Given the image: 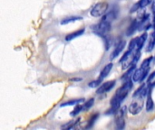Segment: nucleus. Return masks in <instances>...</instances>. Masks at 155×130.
Returning <instances> with one entry per match:
<instances>
[{"label":"nucleus","mask_w":155,"mask_h":130,"mask_svg":"<svg viewBox=\"0 0 155 130\" xmlns=\"http://www.w3.org/2000/svg\"><path fill=\"white\" fill-rule=\"evenodd\" d=\"M135 70H136V65L131 66V67L126 71V72L124 73V75L122 76L121 80H122L124 82H125V81H129V80H133V76H134V73Z\"/></svg>","instance_id":"obj_9"},{"label":"nucleus","mask_w":155,"mask_h":130,"mask_svg":"<svg viewBox=\"0 0 155 130\" xmlns=\"http://www.w3.org/2000/svg\"><path fill=\"white\" fill-rule=\"evenodd\" d=\"M151 91H152V90L149 91V93H148V95H147V99H146L145 109H146L147 112H151V111H153V109H154V102H153V100Z\"/></svg>","instance_id":"obj_13"},{"label":"nucleus","mask_w":155,"mask_h":130,"mask_svg":"<svg viewBox=\"0 0 155 130\" xmlns=\"http://www.w3.org/2000/svg\"><path fill=\"white\" fill-rule=\"evenodd\" d=\"M69 81H73V82H78V81H82L83 79L82 78H71Z\"/></svg>","instance_id":"obj_31"},{"label":"nucleus","mask_w":155,"mask_h":130,"mask_svg":"<svg viewBox=\"0 0 155 130\" xmlns=\"http://www.w3.org/2000/svg\"><path fill=\"white\" fill-rule=\"evenodd\" d=\"M125 46H126V42H125L124 40H121V41L116 44L114 50L113 52L111 53L110 59H111V60H114L115 58H117V57L120 55V53L124 50Z\"/></svg>","instance_id":"obj_8"},{"label":"nucleus","mask_w":155,"mask_h":130,"mask_svg":"<svg viewBox=\"0 0 155 130\" xmlns=\"http://www.w3.org/2000/svg\"><path fill=\"white\" fill-rule=\"evenodd\" d=\"M94 101H95V100H94V98H92V99L88 100L87 101H85L84 104L83 105V111H88V110L94 106Z\"/></svg>","instance_id":"obj_21"},{"label":"nucleus","mask_w":155,"mask_h":130,"mask_svg":"<svg viewBox=\"0 0 155 130\" xmlns=\"http://www.w3.org/2000/svg\"><path fill=\"white\" fill-rule=\"evenodd\" d=\"M109 9V4L105 1L96 3L91 9L90 14L93 17H101L104 16Z\"/></svg>","instance_id":"obj_3"},{"label":"nucleus","mask_w":155,"mask_h":130,"mask_svg":"<svg viewBox=\"0 0 155 130\" xmlns=\"http://www.w3.org/2000/svg\"><path fill=\"white\" fill-rule=\"evenodd\" d=\"M133 52H134V51H131V50H128L127 52H124V56L121 58V60H120V63H123L124 62H125L132 54H133Z\"/></svg>","instance_id":"obj_28"},{"label":"nucleus","mask_w":155,"mask_h":130,"mask_svg":"<svg viewBox=\"0 0 155 130\" xmlns=\"http://www.w3.org/2000/svg\"><path fill=\"white\" fill-rule=\"evenodd\" d=\"M84 32H85V29L84 28H82V29H79L77 31H74V33H69V34H67L65 36V41L70 42V41H72V40H74V39H75V38H77V37H79L81 35H83L84 33Z\"/></svg>","instance_id":"obj_12"},{"label":"nucleus","mask_w":155,"mask_h":130,"mask_svg":"<svg viewBox=\"0 0 155 130\" xmlns=\"http://www.w3.org/2000/svg\"><path fill=\"white\" fill-rule=\"evenodd\" d=\"M148 38V33L146 32H144L140 37H138V42H137V46H136V50L137 51H141L142 48L144 46L145 42Z\"/></svg>","instance_id":"obj_15"},{"label":"nucleus","mask_w":155,"mask_h":130,"mask_svg":"<svg viewBox=\"0 0 155 130\" xmlns=\"http://www.w3.org/2000/svg\"><path fill=\"white\" fill-rule=\"evenodd\" d=\"M81 111H83V105H76V106L74 107V109H73V111L70 112V116H71L72 118H74V117L79 115V113H80Z\"/></svg>","instance_id":"obj_23"},{"label":"nucleus","mask_w":155,"mask_h":130,"mask_svg":"<svg viewBox=\"0 0 155 130\" xmlns=\"http://www.w3.org/2000/svg\"><path fill=\"white\" fill-rule=\"evenodd\" d=\"M98 117H99L98 114H94V115H92L91 119H89V121H88V123H87L86 128H93V126L94 125V123H95V121L97 120Z\"/></svg>","instance_id":"obj_25"},{"label":"nucleus","mask_w":155,"mask_h":130,"mask_svg":"<svg viewBox=\"0 0 155 130\" xmlns=\"http://www.w3.org/2000/svg\"><path fill=\"white\" fill-rule=\"evenodd\" d=\"M104 42V45H105V51H108L111 47V43H112V38L110 35H104L103 37Z\"/></svg>","instance_id":"obj_24"},{"label":"nucleus","mask_w":155,"mask_h":130,"mask_svg":"<svg viewBox=\"0 0 155 130\" xmlns=\"http://www.w3.org/2000/svg\"><path fill=\"white\" fill-rule=\"evenodd\" d=\"M153 23H155V15H154V18H153Z\"/></svg>","instance_id":"obj_33"},{"label":"nucleus","mask_w":155,"mask_h":130,"mask_svg":"<svg viewBox=\"0 0 155 130\" xmlns=\"http://www.w3.org/2000/svg\"><path fill=\"white\" fill-rule=\"evenodd\" d=\"M137 42H138V37L136 38H133L129 43V47H128V50H131V51H134L136 50V46H137Z\"/></svg>","instance_id":"obj_26"},{"label":"nucleus","mask_w":155,"mask_h":130,"mask_svg":"<svg viewBox=\"0 0 155 130\" xmlns=\"http://www.w3.org/2000/svg\"><path fill=\"white\" fill-rule=\"evenodd\" d=\"M152 10H153V13L155 15V1L153 3V6H152Z\"/></svg>","instance_id":"obj_32"},{"label":"nucleus","mask_w":155,"mask_h":130,"mask_svg":"<svg viewBox=\"0 0 155 130\" xmlns=\"http://www.w3.org/2000/svg\"><path fill=\"white\" fill-rule=\"evenodd\" d=\"M127 112V107L124 106L119 109L115 114V126L117 129H124L125 128V116Z\"/></svg>","instance_id":"obj_4"},{"label":"nucleus","mask_w":155,"mask_h":130,"mask_svg":"<svg viewBox=\"0 0 155 130\" xmlns=\"http://www.w3.org/2000/svg\"><path fill=\"white\" fill-rule=\"evenodd\" d=\"M85 101V100L84 98H81V99H75V100H67V101H64L63 103H61L60 107L61 108H64V107H69V106H75L76 104H79L81 102H84Z\"/></svg>","instance_id":"obj_16"},{"label":"nucleus","mask_w":155,"mask_h":130,"mask_svg":"<svg viewBox=\"0 0 155 130\" xmlns=\"http://www.w3.org/2000/svg\"><path fill=\"white\" fill-rule=\"evenodd\" d=\"M103 78H101V77H98V79L97 80H94V81H91V82H89V84H88V86L90 87V88H92V89H94V88H98L101 84H102V81H103Z\"/></svg>","instance_id":"obj_22"},{"label":"nucleus","mask_w":155,"mask_h":130,"mask_svg":"<svg viewBox=\"0 0 155 130\" xmlns=\"http://www.w3.org/2000/svg\"><path fill=\"white\" fill-rule=\"evenodd\" d=\"M81 121V118H78V119H76L75 120H71V121H69L68 123H66V124H64V125H63L62 127H61V128L62 129H74V128H75V127L78 125V123Z\"/></svg>","instance_id":"obj_18"},{"label":"nucleus","mask_w":155,"mask_h":130,"mask_svg":"<svg viewBox=\"0 0 155 130\" xmlns=\"http://www.w3.org/2000/svg\"><path fill=\"white\" fill-rule=\"evenodd\" d=\"M115 84H116V81H106L103 84H101L98 89L96 90V94L98 95H101V94H104L106 92H109L110 90H112L114 87H115Z\"/></svg>","instance_id":"obj_7"},{"label":"nucleus","mask_w":155,"mask_h":130,"mask_svg":"<svg viewBox=\"0 0 155 130\" xmlns=\"http://www.w3.org/2000/svg\"><path fill=\"white\" fill-rule=\"evenodd\" d=\"M133 87H134V81L129 80V81H125L124 83V85L117 90L115 95L112 98L111 102H110L111 108H114L116 110H119V109L121 108L122 102L128 96V94L132 90Z\"/></svg>","instance_id":"obj_1"},{"label":"nucleus","mask_w":155,"mask_h":130,"mask_svg":"<svg viewBox=\"0 0 155 130\" xmlns=\"http://www.w3.org/2000/svg\"><path fill=\"white\" fill-rule=\"evenodd\" d=\"M149 71L150 69H143L142 67H140L139 69H136L133 76L134 82H143L148 77Z\"/></svg>","instance_id":"obj_6"},{"label":"nucleus","mask_w":155,"mask_h":130,"mask_svg":"<svg viewBox=\"0 0 155 130\" xmlns=\"http://www.w3.org/2000/svg\"><path fill=\"white\" fill-rule=\"evenodd\" d=\"M154 79H155V71H153V72H152V73L149 75V77L147 78V83H148V84H150L152 81H154Z\"/></svg>","instance_id":"obj_30"},{"label":"nucleus","mask_w":155,"mask_h":130,"mask_svg":"<svg viewBox=\"0 0 155 130\" xmlns=\"http://www.w3.org/2000/svg\"><path fill=\"white\" fill-rule=\"evenodd\" d=\"M137 30H139V20H138V19H135V20H134V21L131 23L130 26L128 27V29H127V31H126V35H127V36H131V35H133Z\"/></svg>","instance_id":"obj_10"},{"label":"nucleus","mask_w":155,"mask_h":130,"mask_svg":"<svg viewBox=\"0 0 155 130\" xmlns=\"http://www.w3.org/2000/svg\"><path fill=\"white\" fill-rule=\"evenodd\" d=\"M113 67H114V64H113L112 62H110V63L106 64V65L104 67V69L101 71L99 77H101V78H103V79L106 78V77L110 74V72H111V71H112Z\"/></svg>","instance_id":"obj_17"},{"label":"nucleus","mask_w":155,"mask_h":130,"mask_svg":"<svg viewBox=\"0 0 155 130\" xmlns=\"http://www.w3.org/2000/svg\"><path fill=\"white\" fill-rule=\"evenodd\" d=\"M91 28H92V31L95 34H97L98 36L103 38L104 35H106L111 31L112 24H111V22L102 19L98 24L93 25Z\"/></svg>","instance_id":"obj_2"},{"label":"nucleus","mask_w":155,"mask_h":130,"mask_svg":"<svg viewBox=\"0 0 155 130\" xmlns=\"http://www.w3.org/2000/svg\"><path fill=\"white\" fill-rule=\"evenodd\" d=\"M143 99L144 98H143V97H138V99L136 100H134V102H132L130 104L128 110L132 115H138L139 113H141V111L143 109V105H144Z\"/></svg>","instance_id":"obj_5"},{"label":"nucleus","mask_w":155,"mask_h":130,"mask_svg":"<svg viewBox=\"0 0 155 130\" xmlns=\"http://www.w3.org/2000/svg\"><path fill=\"white\" fill-rule=\"evenodd\" d=\"M141 8H140V5H139V3L137 2V3H135L133 6H132V8L130 9V13L131 14H133V13H134V12H137L138 10H140Z\"/></svg>","instance_id":"obj_29"},{"label":"nucleus","mask_w":155,"mask_h":130,"mask_svg":"<svg viewBox=\"0 0 155 130\" xmlns=\"http://www.w3.org/2000/svg\"><path fill=\"white\" fill-rule=\"evenodd\" d=\"M152 2H153V0H140L138 3H139L140 8H141V9H144V8H145L146 6H148Z\"/></svg>","instance_id":"obj_27"},{"label":"nucleus","mask_w":155,"mask_h":130,"mask_svg":"<svg viewBox=\"0 0 155 130\" xmlns=\"http://www.w3.org/2000/svg\"><path fill=\"white\" fill-rule=\"evenodd\" d=\"M80 20H83V17L82 16H80V15H71V16H67L64 19H63L60 22V24L62 25H64V24H71V23H74V22L80 21Z\"/></svg>","instance_id":"obj_14"},{"label":"nucleus","mask_w":155,"mask_h":130,"mask_svg":"<svg viewBox=\"0 0 155 130\" xmlns=\"http://www.w3.org/2000/svg\"><path fill=\"white\" fill-rule=\"evenodd\" d=\"M155 47V31H153L151 34V37H150V40H149V43L147 44V47H146V52H151Z\"/></svg>","instance_id":"obj_19"},{"label":"nucleus","mask_w":155,"mask_h":130,"mask_svg":"<svg viewBox=\"0 0 155 130\" xmlns=\"http://www.w3.org/2000/svg\"><path fill=\"white\" fill-rule=\"evenodd\" d=\"M153 58H154V57L150 56V57H148L147 59H145V60L142 62L141 67L143 68V69H150V67H151V65H152V62H153Z\"/></svg>","instance_id":"obj_20"},{"label":"nucleus","mask_w":155,"mask_h":130,"mask_svg":"<svg viewBox=\"0 0 155 130\" xmlns=\"http://www.w3.org/2000/svg\"><path fill=\"white\" fill-rule=\"evenodd\" d=\"M117 14H118V11H116L115 9H112L108 13H106L104 16H102V19L112 23L114 20H115L117 18Z\"/></svg>","instance_id":"obj_11"}]
</instances>
